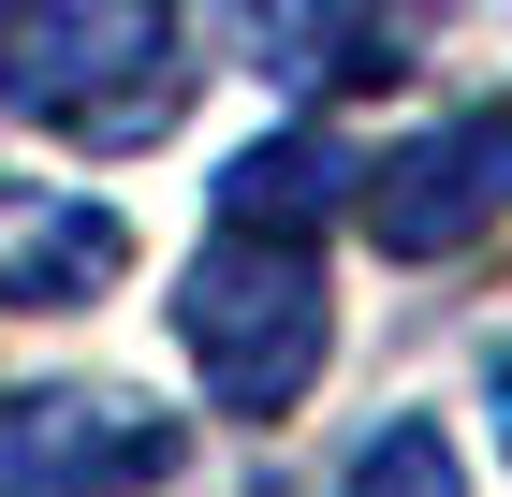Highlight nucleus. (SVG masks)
I'll use <instances>...</instances> for the list:
<instances>
[{"instance_id": "6e6552de", "label": "nucleus", "mask_w": 512, "mask_h": 497, "mask_svg": "<svg viewBox=\"0 0 512 497\" xmlns=\"http://www.w3.org/2000/svg\"><path fill=\"white\" fill-rule=\"evenodd\" d=\"M337 497H469V468H454V439H439L425 410H395L381 439L352 454V483H337Z\"/></svg>"}, {"instance_id": "1a4fd4ad", "label": "nucleus", "mask_w": 512, "mask_h": 497, "mask_svg": "<svg viewBox=\"0 0 512 497\" xmlns=\"http://www.w3.org/2000/svg\"><path fill=\"white\" fill-rule=\"evenodd\" d=\"M498 424H512V366H498Z\"/></svg>"}, {"instance_id": "39448f33", "label": "nucleus", "mask_w": 512, "mask_h": 497, "mask_svg": "<svg viewBox=\"0 0 512 497\" xmlns=\"http://www.w3.org/2000/svg\"><path fill=\"white\" fill-rule=\"evenodd\" d=\"M132 278V220L74 191H15L0 176V307H103Z\"/></svg>"}, {"instance_id": "7ed1b4c3", "label": "nucleus", "mask_w": 512, "mask_h": 497, "mask_svg": "<svg viewBox=\"0 0 512 497\" xmlns=\"http://www.w3.org/2000/svg\"><path fill=\"white\" fill-rule=\"evenodd\" d=\"M191 468V424L132 381H30L0 395V497H147Z\"/></svg>"}, {"instance_id": "423d86ee", "label": "nucleus", "mask_w": 512, "mask_h": 497, "mask_svg": "<svg viewBox=\"0 0 512 497\" xmlns=\"http://www.w3.org/2000/svg\"><path fill=\"white\" fill-rule=\"evenodd\" d=\"M235 44H249V74H278L293 103H322L352 74H395L381 0H235Z\"/></svg>"}, {"instance_id": "20e7f679", "label": "nucleus", "mask_w": 512, "mask_h": 497, "mask_svg": "<svg viewBox=\"0 0 512 497\" xmlns=\"http://www.w3.org/2000/svg\"><path fill=\"white\" fill-rule=\"evenodd\" d=\"M366 234L381 264H454L512 220V103H454L425 132H395V161H366Z\"/></svg>"}, {"instance_id": "f03ea898", "label": "nucleus", "mask_w": 512, "mask_h": 497, "mask_svg": "<svg viewBox=\"0 0 512 497\" xmlns=\"http://www.w3.org/2000/svg\"><path fill=\"white\" fill-rule=\"evenodd\" d=\"M191 88L176 0H0V103L74 132V147H147Z\"/></svg>"}, {"instance_id": "0eeeda50", "label": "nucleus", "mask_w": 512, "mask_h": 497, "mask_svg": "<svg viewBox=\"0 0 512 497\" xmlns=\"http://www.w3.org/2000/svg\"><path fill=\"white\" fill-rule=\"evenodd\" d=\"M337 191H352V147H337L322 117H293L278 147H249L235 176H220V220H293V234H308Z\"/></svg>"}, {"instance_id": "f257e3e1", "label": "nucleus", "mask_w": 512, "mask_h": 497, "mask_svg": "<svg viewBox=\"0 0 512 497\" xmlns=\"http://www.w3.org/2000/svg\"><path fill=\"white\" fill-rule=\"evenodd\" d=\"M176 351H191V381L220 395L235 424H278L293 395L322 381V351H337V293H322L308 234L293 220H235L220 249H191V278H176Z\"/></svg>"}]
</instances>
